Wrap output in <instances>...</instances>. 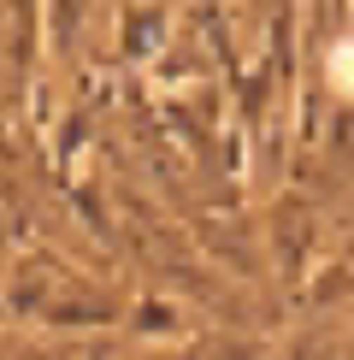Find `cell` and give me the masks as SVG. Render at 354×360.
Masks as SVG:
<instances>
[{"label":"cell","instance_id":"6da1fadb","mask_svg":"<svg viewBox=\"0 0 354 360\" xmlns=\"http://www.w3.org/2000/svg\"><path fill=\"white\" fill-rule=\"evenodd\" d=\"M331 71H336V89H348V95H354V41L331 53Z\"/></svg>","mask_w":354,"mask_h":360}]
</instances>
